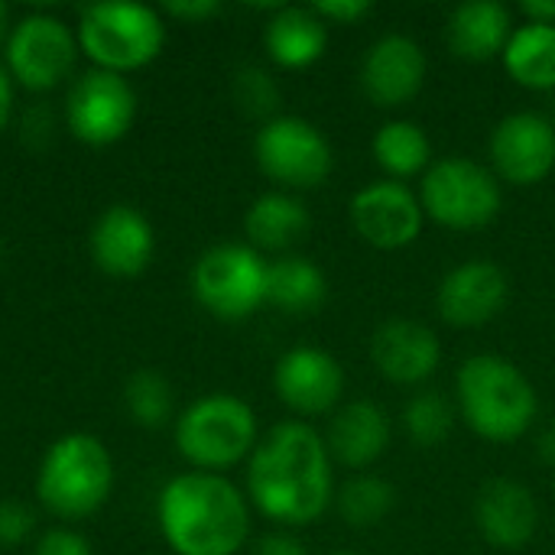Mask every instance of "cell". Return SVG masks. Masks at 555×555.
Segmentation results:
<instances>
[{"label":"cell","instance_id":"1","mask_svg":"<svg viewBox=\"0 0 555 555\" xmlns=\"http://www.w3.org/2000/svg\"><path fill=\"white\" fill-rule=\"evenodd\" d=\"M247 491L257 511L283 527L315 524L335 498L328 446L299 420L273 426L254 449Z\"/></svg>","mask_w":555,"mask_h":555},{"label":"cell","instance_id":"2","mask_svg":"<svg viewBox=\"0 0 555 555\" xmlns=\"http://www.w3.org/2000/svg\"><path fill=\"white\" fill-rule=\"evenodd\" d=\"M159 527L179 555H234L250 530L244 494L211 472L172 478L159 494Z\"/></svg>","mask_w":555,"mask_h":555},{"label":"cell","instance_id":"3","mask_svg":"<svg viewBox=\"0 0 555 555\" xmlns=\"http://www.w3.org/2000/svg\"><path fill=\"white\" fill-rule=\"evenodd\" d=\"M459 410L488 442L520 439L540 410L530 377L501 354H475L459 371Z\"/></svg>","mask_w":555,"mask_h":555},{"label":"cell","instance_id":"4","mask_svg":"<svg viewBox=\"0 0 555 555\" xmlns=\"http://www.w3.org/2000/svg\"><path fill=\"white\" fill-rule=\"evenodd\" d=\"M111 481L114 468L107 449L88 433H72L46 452L36 491L59 517H88L107 501Z\"/></svg>","mask_w":555,"mask_h":555},{"label":"cell","instance_id":"5","mask_svg":"<svg viewBox=\"0 0 555 555\" xmlns=\"http://www.w3.org/2000/svg\"><path fill=\"white\" fill-rule=\"evenodd\" d=\"M423 211L452 231H478L501 215V179L468 156H446L423 172Z\"/></svg>","mask_w":555,"mask_h":555},{"label":"cell","instance_id":"6","mask_svg":"<svg viewBox=\"0 0 555 555\" xmlns=\"http://www.w3.org/2000/svg\"><path fill=\"white\" fill-rule=\"evenodd\" d=\"M176 442L179 452L205 472L231 468L257 446L254 410L228 393L205 397L182 413Z\"/></svg>","mask_w":555,"mask_h":555},{"label":"cell","instance_id":"7","mask_svg":"<svg viewBox=\"0 0 555 555\" xmlns=\"http://www.w3.org/2000/svg\"><path fill=\"white\" fill-rule=\"evenodd\" d=\"M81 49L104 68H140L163 49V20L143 3H98L81 13Z\"/></svg>","mask_w":555,"mask_h":555},{"label":"cell","instance_id":"8","mask_svg":"<svg viewBox=\"0 0 555 555\" xmlns=\"http://www.w3.org/2000/svg\"><path fill=\"white\" fill-rule=\"evenodd\" d=\"M198 302L218 319H247L267 302V263L254 247L221 244L198 257L192 273Z\"/></svg>","mask_w":555,"mask_h":555},{"label":"cell","instance_id":"9","mask_svg":"<svg viewBox=\"0 0 555 555\" xmlns=\"http://www.w3.org/2000/svg\"><path fill=\"white\" fill-rule=\"evenodd\" d=\"M263 176L286 189H315L332 172V146L325 133L302 117H273L254 140Z\"/></svg>","mask_w":555,"mask_h":555},{"label":"cell","instance_id":"10","mask_svg":"<svg viewBox=\"0 0 555 555\" xmlns=\"http://www.w3.org/2000/svg\"><path fill=\"white\" fill-rule=\"evenodd\" d=\"M348 215L354 231L380 250L410 247L420 237L426 218L423 202L397 179H380L358 189Z\"/></svg>","mask_w":555,"mask_h":555},{"label":"cell","instance_id":"11","mask_svg":"<svg viewBox=\"0 0 555 555\" xmlns=\"http://www.w3.org/2000/svg\"><path fill=\"white\" fill-rule=\"evenodd\" d=\"M494 176L514 185H537L555 169V124L546 114H507L491 133Z\"/></svg>","mask_w":555,"mask_h":555},{"label":"cell","instance_id":"12","mask_svg":"<svg viewBox=\"0 0 555 555\" xmlns=\"http://www.w3.org/2000/svg\"><path fill=\"white\" fill-rule=\"evenodd\" d=\"M137 111L133 88L117 72H88L68 94V127L85 143H114L127 133Z\"/></svg>","mask_w":555,"mask_h":555},{"label":"cell","instance_id":"13","mask_svg":"<svg viewBox=\"0 0 555 555\" xmlns=\"http://www.w3.org/2000/svg\"><path fill=\"white\" fill-rule=\"evenodd\" d=\"M7 55L20 85L42 91L68 75L75 62V36L62 20L36 13L13 29Z\"/></svg>","mask_w":555,"mask_h":555},{"label":"cell","instance_id":"14","mask_svg":"<svg viewBox=\"0 0 555 555\" xmlns=\"http://www.w3.org/2000/svg\"><path fill=\"white\" fill-rule=\"evenodd\" d=\"M429 59L423 46L406 33L380 36L361 62V88L380 107H400L413 101L426 81Z\"/></svg>","mask_w":555,"mask_h":555},{"label":"cell","instance_id":"15","mask_svg":"<svg viewBox=\"0 0 555 555\" xmlns=\"http://www.w3.org/2000/svg\"><path fill=\"white\" fill-rule=\"evenodd\" d=\"M511 296V280L494 260H465L439 283V315L449 325L475 328L491 322Z\"/></svg>","mask_w":555,"mask_h":555},{"label":"cell","instance_id":"16","mask_svg":"<svg viewBox=\"0 0 555 555\" xmlns=\"http://www.w3.org/2000/svg\"><path fill=\"white\" fill-rule=\"evenodd\" d=\"M273 384L293 413L322 416L338 406L345 393V371L338 358L322 348H293L276 361Z\"/></svg>","mask_w":555,"mask_h":555},{"label":"cell","instance_id":"17","mask_svg":"<svg viewBox=\"0 0 555 555\" xmlns=\"http://www.w3.org/2000/svg\"><path fill=\"white\" fill-rule=\"evenodd\" d=\"M475 524L494 550H524L540 527L533 491L514 478H491L475 498Z\"/></svg>","mask_w":555,"mask_h":555},{"label":"cell","instance_id":"18","mask_svg":"<svg viewBox=\"0 0 555 555\" xmlns=\"http://www.w3.org/2000/svg\"><path fill=\"white\" fill-rule=\"evenodd\" d=\"M371 361L387 380L413 387L436 374L442 345L429 325L413 319H390L371 338Z\"/></svg>","mask_w":555,"mask_h":555},{"label":"cell","instance_id":"19","mask_svg":"<svg viewBox=\"0 0 555 555\" xmlns=\"http://www.w3.org/2000/svg\"><path fill=\"white\" fill-rule=\"evenodd\" d=\"M390 436H393V426L380 403L351 400L341 410H335L325 446L335 462L348 468H367L387 452Z\"/></svg>","mask_w":555,"mask_h":555},{"label":"cell","instance_id":"20","mask_svg":"<svg viewBox=\"0 0 555 555\" xmlns=\"http://www.w3.org/2000/svg\"><path fill=\"white\" fill-rule=\"evenodd\" d=\"M91 254L101 270L114 276H133L153 257V228L140 211L114 205L91 231Z\"/></svg>","mask_w":555,"mask_h":555},{"label":"cell","instance_id":"21","mask_svg":"<svg viewBox=\"0 0 555 555\" xmlns=\"http://www.w3.org/2000/svg\"><path fill=\"white\" fill-rule=\"evenodd\" d=\"M514 29V16L501 0H465L449 13L446 42L459 59L488 62L504 55Z\"/></svg>","mask_w":555,"mask_h":555},{"label":"cell","instance_id":"22","mask_svg":"<svg viewBox=\"0 0 555 555\" xmlns=\"http://www.w3.org/2000/svg\"><path fill=\"white\" fill-rule=\"evenodd\" d=\"M263 46L283 68H306L322 59L328 46V23L312 7H280L267 29Z\"/></svg>","mask_w":555,"mask_h":555},{"label":"cell","instance_id":"23","mask_svg":"<svg viewBox=\"0 0 555 555\" xmlns=\"http://www.w3.org/2000/svg\"><path fill=\"white\" fill-rule=\"evenodd\" d=\"M328 280L309 257L286 254L267 263V302L289 315H312L325 306Z\"/></svg>","mask_w":555,"mask_h":555},{"label":"cell","instance_id":"24","mask_svg":"<svg viewBox=\"0 0 555 555\" xmlns=\"http://www.w3.org/2000/svg\"><path fill=\"white\" fill-rule=\"evenodd\" d=\"M309 208L286 192H267L260 195L247 215H244V231L247 237L263 247V250H286L296 241H302L309 234Z\"/></svg>","mask_w":555,"mask_h":555},{"label":"cell","instance_id":"25","mask_svg":"<svg viewBox=\"0 0 555 555\" xmlns=\"http://www.w3.org/2000/svg\"><path fill=\"white\" fill-rule=\"evenodd\" d=\"M504 65L511 78L533 91L555 88V23H524L514 29Z\"/></svg>","mask_w":555,"mask_h":555},{"label":"cell","instance_id":"26","mask_svg":"<svg viewBox=\"0 0 555 555\" xmlns=\"http://www.w3.org/2000/svg\"><path fill=\"white\" fill-rule=\"evenodd\" d=\"M374 159L380 163L384 172H390L397 182L406 176H420L433 166V143L426 130L416 120H387L374 133Z\"/></svg>","mask_w":555,"mask_h":555},{"label":"cell","instance_id":"27","mask_svg":"<svg viewBox=\"0 0 555 555\" xmlns=\"http://www.w3.org/2000/svg\"><path fill=\"white\" fill-rule=\"evenodd\" d=\"M335 507L338 517L354 527V530H367L384 524L393 507H397V491L390 481H384L380 475H354L348 478L338 491H335Z\"/></svg>","mask_w":555,"mask_h":555},{"label":"cell","instance_id":"28","mask_svg":"<svg viewBox=\"0 0 555 555\" xmlns=\"http://www.w3.org/2000/svg\"><path fill=\"white\" fill-rule=\"evenodd\" d=\"M403 426H406V436L416 446L436 449L452 436L455 410H452L449 397H442L439 390H420L403 410Z\"/></svg>","mask_w":555,"mask_h":555},{"label":"cell","instance_id":"29","mask_svg":"<svg viewBox=\"0 0 555 555\" xmlns=\"http://www.w3.org/2000/svg\"><path fill=\"white\" fill-rule=\"evenodd\" d=\"M127 406L140 426H163L172 413V387L156 371H140L127 384Z\"/></svg>","mask_w":555,"mask_h":555},{"label":"cell","instance_id":"30","mask_svg":"<svg viewBox=\"0 0 555 555\" xmlns=\"http://www.w3.org/2000/svg\"><path fill=\"white\" fill-rule=\"evenodd\" d=\"M234 94L247 114H270L280 104V91L273 78L260 68H244L234 81Z\"/></svg>","mask_w":555,"mask_h":555},{"label":"cell","instance_id":"31","mask_svg":"<svg viewBox=\"0 0 555 555\" xmlns=\"http://www.w3.org/2000/svg\"><path fill=\"white\" fill-rule=\"evenodd\" d=\"M33 530V514L16 504V501H3L0 504V550H13L16 543H23Z\"/></svg>","mask_w":555,"mask_h":555},{"label":"cell","instance_id":"32","mask_svg":"<svg viewBox=\"0 0 555 555\" xmlns=\"http://www.w3.org/2000/svg\"><path fill=\"white\" fill-rule=\"evenodd\" d=\"M312 10L325 23H358L374 10V3L371 0H315Z\"/></svg>","mask_w":555,"mask_h":555},{"label":"cell","instance_id":"33","mask_svg":"<svg viewBox=\"0 0 555 555\" xmlns=\"http://www.w3.org/2000/svg\"><path fill=\"white\" fill-rule=\"evenodd\" d=\"M33 555H91V550H88L85 537L68 533V530H52L39 540Z\"/></svg>","mask_w":555,"mask_h":555},{"label":"cell","instance_id":"34","mask_svg":"<svg viewBox=\"0 0 555 555\" xmlns=\"http://www.w3.org/2000/svg\"><path fill=\"white\" fill-rule=\"evenodd\" d=\"M257 555H306V546L293 533H270L257 543Z\"/></svg>","mask_w":555,"mask_h":555},{"label":"cell","instance_id":"35","mask_svg":"<svg viewBox=\"0 0 555 555\" xmlns=\"http://www.w3.org/2000/svg\"><path fill=\"white\" fill-rule=\"evenodd\" d=\"M166 10L182 20H205V16H215L221 7L215 0H195V3H169Z\"/></svg>","mask_w":555,"mask_h":555},{"label":"cell","instance_id":"36","mask_svg":"<svg viewBox=\"0 0 555 555\" xmlns=\"http://www.w3.org/2000/svg\"><path fill=\"white\" fill-rule=\"evenodd\" d=\"M527 23H555V0H520Z\"/></svg>","mask_w":555,"mask_h":555},{"label":"cell","instance_id":"37","mask_svg":"<svg viewBox=\"0 0 555 555\" xmlns=\"http://www.w3.org/2000/svg\"><path fill=\"white\" fill-rule=\"evenodd\" d=\"M537 452H540V459L550 465V468H555V420L540 433V439H537Z\"/></svg>","mask_w":555,"mask_h":555},{"label":"cell","instance_id":"38","mask_svg":"<svg viewBox=\"0 0 555 555\" xmlns=\"http://www.w3.org/2000/svg\"><path fill=\"white\" fill-rule=\"evenodd\" d=\"M10 101H13L10 81H7V72L0 68V130H3V124H7V117H10Z\"/></svg>","mask_w":555,"mask_h":555},{"label":"cell","instance_id":"39","mask_svg":"<svg viewBox=\"0 0 555 555\" xmlns=\"http://www.w3.org/2000/svg\"><path fill=\"white\" fill-rule=\"evenodd\" d=\"M3 23H7V7L0 3V36H3Z\"/></svg>","mask_w":555,"mask_h":555},{"label":"cell","instance_id":"40","mask_svg":"<svg viewBox=\"0 0 555 555\" xmlns=\"http://www.w3.org/2000/svg\"><path fill=\"white\" fill-rule=\"evenodd\" d=\"M332 555H358V553H332Z\"/></svg>","mask_w":555,"mask_h":555},{"label":"cell","instance_id":"41","mask_svg":"<svg viewBox=\"0 0 555 555\" xmlns=\"http://www.w3.org/2000/svg\"><path fill=\"white\" fill-rule=\"evenodd\" d=\"M0 257H3V244H0Z\"/></svg>","mask_w":555,"mask_h":555}]
</instances>
